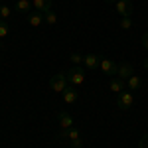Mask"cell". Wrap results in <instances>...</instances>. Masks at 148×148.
<instances>
[{
  "instance_id": "5",
  "label": "cell",
  "mask_w": 148,
  "mask_h": 148,
  "mask_svg": "<svg viewBox=\"0 0 148 148\" xmlns=\"http://www.w3.org/2000/svg\"><path fill=\"white\" fill-rule=\"evenodd\" d=\"M116 14L121 18H132V0H116Z\"/></svg>"
},
{
  "instance_id": "1",
  "label": "cell",
  "mask_w": 148,
  "mask_h": 148,
  "mask_svg": "<svg viewBox=\"0 0 148 148\" xmlns=\"http://www.w3.org/2000/svg\"><path fill=\"white\" fill-rule=\"evenodd\" d=\"M57 138H59V140H69L71 148H83L81 134H79V130H77L75 126H71V128H61L59 134H57Z\"/></svg>"
},
{
  "instance_id": "9",
  "label": "cell",
  "mask_w": 148,
  "mask_h": 148,
  "mask_svg": "<svg viewBox=\"0 0 148 148\" xmlns=\"http://www.w3.org/2000/svg\"><path fill=\"white\" fill-rule=\"evenodd\" d=\"M61 95H63V101L67 103V105H73V103L77 101V97H79V93H77V89H75V87H65V91L61 93Z\"/></svg>"
},
{
  "instance_id": "20",
  "label": "cell",
  "mask_w": 148,
  "mask_h": 148,
  "mask_svg": "<svg viewBox=\"0 0 148 148\" xmlns=\"http://www.w3.org/2000/svg\"><path fill=\"white\" fill-rule=\"evenodd\" d=\"M83 57H85V56H79V53H71V56H69V59H71L73 63H83Z\"/></svg>"
},
{
  "instance_id": "6",
  "label": "cell",
  "mask_w": 148,
  "mask_h": 148,
  "mask_svg": "<svg viewBox=\"0 0 148 148\" xmlns=\"http://www.w3.org/2000/svg\"><path fill=\"white\" fill-rule=\"evenodd\" d=\"M130 75H134V67L128 63V61H123V63H119V67H116V77H121L123 81H126Z\"/></svg>"
},
{
  "instance_id": "8",
  "label": "cell",
  "mask_w": 148,
  "mask_h": 148,
  "mask_svg": "<svg viewBox=\"0 0 148 148\" xmlns=\"http://www.w3.org/2000/svg\"><path fill=\"white\" fill-rule=\"evenodd\" d=\"M109 89L119 95V93H123L126 89V81H123L121 77H113V79L109 81Z\"/></svg>"
},
{
  "instance_id": "13",
  "label": "cell",
  "mask_w": 148,
  "mask_h": 148,
  "mask_svg": "<svg viewBox=\"0 0 148 148\" xmlns=\"http://www.w3.org/2000/svg\"><path fill=\"white\" fill-rule=\"evenodd\" d=\"M140 85H142V79L138 77L136 73H134V75H130V77L126 79V87H128L130 91H138V89H140Z\"/></svg>"
},
{
  "instance_id": "4",
  "label": "cell",
  "mask_w": 148,
  "mask_h": 148,
  "mask_svg": "<svg viewBox=\"0 0 148 148\" xmlns=\"http://www.w3.org/2000/svg\"><path fill=\"white\" fill-rule=\"evenodd\" d=\"M132 103H134V97H132L130 91H123V93L116 95V107H119L121 111H128V109L132 107Z\"/></svg>"
},
{
  "instance_id": "19",
  "label": "cell",
  "mask_w": 148,
  "mask_h": 148,
  "mask_svg": "<svg viewBox=\"0 0 148 148\" xmlns=\"http://www.w3.org/2000/svg\"><path fill=\"white\" fill-rule=\"evenodd\" d=\"M121 28L123 30H130L132 28V18H123L121 20Z\"/></svg>"
},
{
  "instance_id": "2",
  "label": "cell",
  "mask_w": 148,
  "mask_h": 148,
  "mask_svg": "<svg viewBox=\"0 0 148 148\" xmlns=\"http://www.w3.org/2000/svg\"><path fill=\"white\" fill-rule=\"evenodd\" d=\"M65 87H67V73H65V71L57 73V75H53V77L49 79V89L53 93H63Z\"/></svg>"
},
{
  "instance_id": "12",
  "label": "cell",
  "mask_w": 148,
  "mask_h": 148,
  "mask_svg": "<svg viewBox=\"0 0 148 148\" xmlns=\"http://www.w3.org/2000/svg\"><path fill=\"white\" fill-rule=\"evenodd\" d=\"M57 121H59V126L61 128H71L73 126V116L65 111H61V113L57 114Z\"/></svg>"
},
{
  "instance_id": "15",
  "label": "cell",
  "mask_w": 148,
  "mask_h": 148,
  "mask_svg": "<svg viewBox=\"0 0 148 148\" xmlns=\"http://www.w3.org/2000/svg\"><path fill=\"white\" fill-rule=\"evenodd\" d=\"M16 8H18L20 12H24V14H30L32 2H30V0H18V2H16Z\"/></svg>"
},
{
  "instance_id": "3",
  "label": "cell",
  "mask_w": 148,
  "mask_h": 148,
  "mask_svg": "<svg viewBox=\"0 0 148 148\" xmlns=\"http://www.w3.org/2000/svg\"><path fill=\"white\" fill-rule=\"evenodd\" d=\"M67 83L69 85H73V87H79L85 83V69L83 67H73L69 69L67 73Z\"/></svg>"
},
{
  "instance_id": "18",
  "label": "cell",
  "mask_w": 148,
  "mask_h": 148,
  "mask_svg": "<svg viewBox=\"0 0 148 148\" xmlns=\"http://www.w3.org/2000/svg\"><path fill=\"white\" fill-rule=\"evenodd\" d=\"M12 12L8 6H0V20H8V16H10Z\"/></svg>"
},
{
  "instance_id": "17",
  "label": "cell",
  "mask_w": 148,
  "mask_h": 148,
  "mask_svg": "<svg viewBox=\"0 0 148 148\" xmlns=\"http://www.w3.org/2000/svg\"><path fill=\"white\" fill-rule=\"evenodd\" d=\"M8 34H10V28H8L6 20H0V38H6Z\"/></svg>"
},
{
  "instance_id": "11",
  "label": "cell",
  "mask_w": 148,
  "mask_h": 148,
  "mask_svg": "<svg viewBox=\"0 0 148 148\" xmlns=\"http://www.w3.org/2000/svg\"><path fill=\"white\" fill-rule=\"evenodd\" d=\"M83 63H85L87 69H97L99 65H101V57L95 56V53H89V56L83 57Z\"/></svg>"
},
{
  "instance_id": "10",
  "label": "cell",
  "mask_w": 148,
  "mask_h": 148,
  "mask_svg": "<svg viewBox=\"0 0 148 148\" xmlns=\"http://www.w3.org/2000/svg\"><path fill=\"white\" fill-rule=\"evenodd\" d=\"M32 6L36 8V12H47L51 10V6H53V0H32Z\"/></svg>"
},
{
  "instance_id": "7",
  "label": "cell",
  "mask_w": 148,
  "mask_h": 148,
  "mask_svg": "<svg viewBox=\"0 0 148 148\" xmlns=\"http://www.w3.org/2000/svg\"><path fill=\"white\" fill-rule=\"evenodd\" d=\"M101 71L105 73V75H116V63H114L113 59H107V57H101Z\"/></svg>"
},
{
  "instance_id": "22",
  "label": "cell",
  "mask_w": 148,
  "mask_h": 148,
  "mask_svg": "<svg viewBox=\"0 0 148 148\" xmlns=\"http://www.w3.org/2000/svg\"><path fill=\"white\" fill-rule=\"evenodd\" d=\"M142 47L148 49V32H146V34H142Z\"/></svg>"
},
{
  "instance_id": "16",
  "label": "cell",
  "mask_w": 148,
  "mask_h": 148,
  "mask_svg": "<svg viewBox=\"0 0 148 148\" xmlns=\"http://www.w3.org/2000/svg\"><path fill=\"white\" fill-rule=\"evenodd\" d=\"M44 22H46V24H49V26H53V24L57 22L56 12H53V10H47V12H44Z\"/></svg>"
},
{
  "instance_id": "23",
  "label": "cell",
  "mask_w": 148,
  "mask_h": 148,
  "mask_svg": "<svg viewBox=\"0 0 148 148\" xmlns=\"http://www.w3.org/2000/svg\"><path fill=\"white\" fill-rule=\"evenodd\" d=\"M142 65H144V69H148V59H144V63H142Z\"/></svg>"
},
{
  "instance_id": "25",
  "label": "cell",
  "mask_w": 148,
  "mask_h": 148,
  "mask_svg": "<svg viewBox=\"0 0 148 148\" xmlns=\"http://www.w3.org/2000/svg\"><path fill=\"white\" fill-rule=\"evenodd\" d=\"M0 49H2V42H0Z\"/></svg>"
},
{
  "instance_id": "24",
  "label": "cell",
  "mask_w": 148,
  "mask_h": 148,
  "mask_svg": "<svg viewBox=\"0 0 148 148\" xmlns=\"http://www.w3.org/2000/svg\"><path fill=\"white\" fill-rule=\"evenodd\" d=\"M105 2H114V4H116V0H105Z\"/></svg>"
},
{
  "instance_id": "14",
  "label": "cell",
  "mask_w": 148,
  "mask_h": 148,
  "mask_svg": "<svg viewBox=\"0 0 148 148\" xmlns=\"http://www.w3.org/2000/svg\"><path fill=\"white\" fill-rule=\"evenodd\" d=\"M28 22L32 24L34 28H40V26L44 24V14H42V12H30V18H28Z\"/></svg>"
},
{
  "instance_id": "21",
  "label": "cell",
  "mask_w": 148,
  "mask_h": 148,
  "mask_svg": "<svg viewBox=\"0 0 148 148\" xmlns=\"http://www.w3.org/2000/svg\"><path fill=\"white\" fill-rule=\"evenodd\" d=\"M138 148H148V134L140 138V142H138Z\"/></svg>"
}]
</instances>
